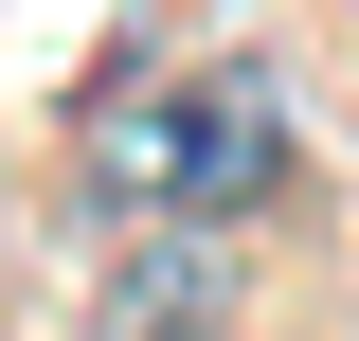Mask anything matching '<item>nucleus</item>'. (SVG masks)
Returning a JSON list of instances; mask_svg holds the SVG:
<instances>
[{"label":"nucleus","instance_id":"obj_1","mask_svg":"<svg viewBox=\"0 0 359 341\" xmlns=\"http://www.w3.org/2000/svg\"><path fill=\"white\" fill-rule=\"evenodd\" d=\"M72 198L108 234H233V215L287 198V90L252 54L216 72H108L72 126Z\"/></svg>","mask_w":359,"mask_h":341},{"label":"nucleus","instance_id":"obj_2","mask_svg":"<svg viewBox=\"0 0 359 341\" xmlns=\"http://www.w3.org/2000/svg\"><path fill=\"white\" fill-rule=\"evenodd\" d=\"M233 323V234H108L90 341H216Z\"/></svg>","mask_w":359,"mask_h":341},{"label":"nucleus","instance_id":"obj_3","mask_svg":"<svg viewBox=\"0 0 359 341\" xmlns=\"http://www.w3.org/2000/svg\"><path fill=\"white\" fill-rule=\"evenodd\" d=\"M341 18H359V0H341Z\"/></svg>","mask_w":359,"mask_h":341}]
</instances>
